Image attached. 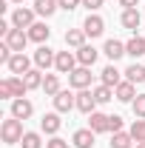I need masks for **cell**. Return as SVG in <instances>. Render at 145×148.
Listing matches in <instances>:
<instances>
[{
	"mask_svg": "<svg viewBox=\"0 0 145 148\" xmlns=\"http://www.w3.org/2000/svg\"><path fill=\"white\" fill-rule=\"evenodd\" d=\"M23 123H20L17 117H9V120H3V125H0V137H3V143L6 145H14L23 140Z\"/></svg>",
	"mask_w": 145,
	"mask_h": 148,
	"instance_id": "6da1fadb",
	"label": "cell"
},
{
	"mask_svg": "<svg viewBox=\"0 0 145 148\" xmlns=\"http://www.w3.org/2000/svg\"><path fill=\"white\" fill-rule=\"evenodd\" d=\"M68 83H71V88H77V91L88 88L91 86V69L88 66H77V69L68 74Z\"/></svg>",
	"mask_w": 145,
	"mask_h": 148,
	"instance_id": "7a4b0ae2",
	"label": "cell"
},
{
	"mask_svg": "<svg viewBox=\"0 0 145 148\" xmlns=\"http://www.w3.org/2000/svg\"><path fill=\"white\" fill-rule=\"evenodd\" d=\"M34 9H23V6H20V9H14V14H12V26H14V29H31V26H34Z\"/></svg>",
	"mask_w": 145,
	"mask_h": 148,
	"instance_id": "3957f363",
	"label": "cell"
},
{
	"mask_svg": "<svg viewBox=\"0 0 145 148\" xmlns=\"http://www.w3.org/2000/svg\"><path fill=\"white\" fill-rule=\"evenodd\" d=\"M51 100H54V111H60V114H68L71 108H77V94L71 91H60Z\"/></svg>",
	"mask_w": 145,
	"mask_h": 148,
	"instance_id": "277c9868",
	"label": "cell"
},
{
	"mask_svg": "<svg viewBox=\"0 0 145 148\" xmlns=\"http://www.w3.org/2000/svg\"><path fill=\"white\" fill-rule=\"evenodd\" d=\"M6 43H9V49L20 54L23 49H26V43H29V32H23V29H12L9 34H6Z\"/></svg>",
	"mask_w": 145,
	"mask_h": 148,
	"instance_id": "5b68a950",
	"label": "cell"
},
{
	"mask_svg": "<svg viewBox=\"0 0 145 148\" xmlns=\"http://www.w3.org/2000/svg\"><path fill=\"white\" fill-rule=\"evenodd\" d=\"M54 69H57L60 74H71L74 69H77V54H71V51H57Z\"/></svg>",
	"mask_w": 145,
	"mask_h": 148,
	"instance_id": "8992f818",
	"label": "cell"
},
{
	"mask_svg": "<svg viewBox=\"0 0 145 148\" xmlns=\"http://www.w3.org/2000/svg\"><path fill=\"white\" fill-rule=\"evenodd\" d=\"M83 32H85L88 37H100L103 32H105V20L100 17V14H88L85 23H83Z\"/></svg>",
	"mask_w": 145,
	"mask_h": 148,
	"instance_id": "52a82bcc",
	"label": "cell"
},
{
	"mask_svg": "<svg viewBox=\"0 0 145 148\" xmlns=\"http://www.w3.org/2000/svg\"><path fill=\"white\" fill-rule=\"evenodd\" d=\"M54 60H57V54L49 49V46H40L34 51V66L43 71V69H49V66H54Z\"/></svg>",
	"mask_w": 145,
	"mask_h": 148,
	"instance_id": "ba28073f",
	"label": "cell"
},
{
	"mask_svg": "<svg viewBox=\"0 0 145 148\" xmlns=\"http://www.w3.org/2000/svg\"><path fill=\"white\" fill-rule=\"evenodd\" d=\"M34 114V106L26 100V97H20V100H12V117H17V120H29Z\"/></svg>",
	"mask_w": 145,
	"mask_h": 148,
	"instance_id": "9c48e42d",
	"label": "cell"
},
{
	"mask_svg": "<svg viewBox=\"0 0 145 148\" xmlns=\"http://www.w3.org/2000/svg\"><path fill=\"white\" fill-rule=\"evenodd\" d=\"M94 106H97L94 91H88V88L77 91V111H83V114H94Z\"/></svg>",
	"mask_w": 145,
	"mask_h": 148,
	"instance_id": "30bf717a",
	"label": "cell"
},
{
	"mask_svg": "<svg viewBox=\"0 0 145 148\" xmlns=\"http://www.w3.org/2000/svg\"><path fill=\"white\" fill-rule=\"evenodd\" d=\"M63 125V120H60V111H51V114H43V120H40V128L46 131V134H51L54 137L57 131Z\"/></svg>",
	"mask_w": 145,
	"mask_h": 148,
	"instance_id": "8fae6325",
	"label": "cell"
},
{
	"mask_svg": "<svg viewBox=\"0 0 145 148\" xmlns=\"http://www.w3.org/2000/svg\"><path fill=\"white\" fill-rule=\"evenodd\" d=\"M114 97H117L120 103H134V100H137V88H134V83L122 80V83L114 88Z\"/></svg>",
	"mask_w": 145,
	"mask_h": 148,
	"instance_id": "7c38bea8",
	"label": "cell"
},
{
	"mask_svg": "<svg viewBox=\"0 0 145 148\" xmlns=\"http://www.w3.org/2000/svg\"><path fill=\"white\" fill-rule=\"evenodd\" d=\"M6 66H9V71H12V74H26V71H31V63H29V57L23 54V51L14 54Z\"/></svg>",
	"mask_w": 145,
	"mask_h": 148,
	"instance_id": "4fadbf2b",
	"label": "cell"
},
{
	"mask_svg": "<svg viewBox=\"0 0 145 148\" xmlns=\"http://www.w3.org/2000/svg\"><path fill=\"white\" fill-rule=\"evenodd\" d=\"M94 131L91 128H80V131H74V137H71V143H74V148H91L94 145Z\"/></svg>",
	"mask_w": 145,
	"mask_h": 148,
	"instance_id": "5bb4252c",
	"label": "cell"
},
{
	"mask_svg": "<svg viewBox=\"0 0 145 148\" xmlns=\"http://www.w3.org/2000/svg\"><path fill=\"white\" fill-rule=\"evenodd\" d=\"M97 54H100V51H97V49H94V46H88V43H85V46H83V49H77V63H80V66H94V63H97Z\"/></svg>",
	"mask_w": 145,
	"mask_h": 148,
	"instance_id": "9a60e30c",
	"label": "cell"
},
{
	"mask_svg": "<svg viewBox=\"0 0 145 148\" xmlns=\"http://www.w3.org/2000/svg\"><path fill=\"white\" fill-rule=\"evenodd\" d=\"M88 128L94 131V134H103V131H108V114H100V111L88 114Z\"/></svg>",
	"mask_w": 145,
	"mask_h": 148,
	"instance_id": "2e32d148",
	"label": "cell"
},
{
	"mask_svg": "<svg viewBox=\"0 0 145 148\" xmlns=\"http://www.w3.org/2000/svg\"><path fill=\"white\" fill-rule=\"evenodd\" d=\"M103 54L108 57V60H120V57L125 54V43H120V40H105V49H103Z\"/></svg>",
	"mask_w": 145,
	"mask_h": 148,
	"instance_id": "e0dca14e",
	"label": "cell"
},
{
	"mask_svg": "<svg viewBox=\"0 0 145 148\" xmlns=\"http://www.w3.org/2000/svg\"><path fill=\"white\" fill-rule=\"evenodd\" d=\"M49 34H51V29H49L46 23H34V26L29 29V40H34V43H40V46L49 40Z\"/></svg>",
	"mask_w": 145,
	"mask_h": 148,
	"instance_id": "ac0fdd59",
	"label": "cell"
},
{
	"mask_svg": "<svg viewBox=\"0 0 145 148\" xmlns=\"http://www.w3.org/2000/svg\"><path fill=\"white\" fill-rule=\"evenodd\" d=\"M85 32H83V29H68V32H66V46H71V49H83V46H85Z\"/></svg>",
	"mask_w": 145,
	"mask_h": 148,
	"instance_id": "d6986e66",
	"label": "cell"
},
{
	"mask_svg": "<svg viewBox=\"0 0 145 148\" xmlns=\"http://www.w3.org/2000/svg\"><path fill=\"white\" fill-rule=\"evenodd\" d=\"M125 54L134 57V60H137V57H142V54H145V37H131V40L125 43Z\"/></svg>",
	"mask_w": 145,
	"mask_h": 148,
	"instance_id": "ffe728a7",
	"label": "cell"
},
{
	"mask_svg": "<svg viewBox=\"0 0 145 148\" xmlns=\"http://www.w3.org/2000/svg\"><path fill=\"white\" fill-rule=\"evenodd\" d=\"M57 9H60L57 0H34V12L40 14V17H51Z\"/></svg>",
	"mask_w": 145,
	"mask_h": 148,
	"instance_id": "44dd1931",
	"label": "cell"
},
{
	"mask_svg": "<svg viewBox=\"0 0 145 148\" xmlns=\"http://www.w3.org/2000/svg\"><path fill=\"white\" fill-rule=\"evenodd\" d=\"M100 77H103V86H111V88H117L122 80H120V71H117V66H105L103 71H100Z\"/></svg>",
	"mask_w": 145,
	"mask_h": 148,
	"instance_id": "7402d4cb",
	"label": "cell"
},
{
	"mask_svg": "<svg viewBox=\"0 0 145 148\" xmlns=\"http://www.w3.org/2000/svg\"><path fill=\"white\" fill-rule=\"evenodd\" d=\"M120 20H122V26H125V29H131V32H137V29H140V20H142V14H140L137 9H125Z\"/></svg>",
	"mask_w": 145,
	"mask_h": 148,
	"instance_id": "603a6c76",
	"label": "cell"
},
{
	"mask_svg": "<svg viewBox=\"0 0 145 148\" xmlns=\"http://www.w3.org/2000/svg\"><path fill=\"white\" fill-rule=\"evenodd\" d=\"M122 74H125V80H128V83H134V86H137V83H145V66H140V63L128 66Z\"/></svg>",
	"mask_w": 145,
	"mask_h": 148,
	"instance_id": "cb8c5ba5",
	"label": "cell"
},
{
	"mask_svg": "<svg viewBox=\"0 0 145 148\" xmlns=\"http://www.w3.org/2000/svg\"><path fill=\"white\" fill-rule=\"evenodd\" d=\"M23 80H26V88L31 91V88H43V80H46V77H43L40 69H31V71L23 74Z\"/></svg>",
	"mask_w": 145,
	"mask_h": 148,
	"instance_id": "d4e9b609",
	"label": "cell"
},
{
	"mask_svg": "<svg viewBox=\"0 0 145 148\" xmlns=\"http://www.w3.org/2000/svg\"><path fill=\"white\" fill-rule=\"evenodd\" d=\"M43 91H46V97H54V94L63 91V88H60V77H57V74H46V80H43Z\"/></svg>",
	"mask_w": 145,
	"mask_h": 148,
	"instance_id": "484cf974",
	"label": "cell"
},
{
	"mask_svg": "<svg viewBox=\"0 0 145 148\" xmlns=\"http://www.w3.org/2000/svg\"><path fill=\"white\" fill-rule=\"evenodd\" d=\"M94 100H97V106L114 100V88H111V86H97V88H94Z\"/></svg>",
	"mask_w": 145,
	"mask_h": 148,
	"instance_id": "4316f807",
	"label": "cell"
},
{
	"mask_svg": "<svg viewBox=\"0 0 145 148\" xmlns=\"http://www.w3.org/2000/svg\"><path fill=\"white\" fill-rule=\"evenodd\" d=\"M131 143H134V137L125 134V131H117L111 137V148H131Z\"/></svg>",
	"mask_w": 145,
	"mask_h": 148,
	"instance_id": "83f0119b",
	"label": "cell"
},
{
	"mask_svg": "<svg viewBox=\"0 0 145 148\" xmlns=\"http://www.w3.org/2000/svg\"><path fill=\"white\" fill-rule=\"evenodd\" d=\"M9 86H12V94H14V100H20V97H26V80L23 77H9Z\"/></svg>",
	"mask_w": 145,
	"mask_h": 148,
	"instance_id": "f1b7e54d",
	"label": "cell"
},
{
	"mask_svg": "<svg viewBox=\"0 0 145 148\" xmlns=\"http://www.w3.org/2000/svg\"><path fill=\"white\" fill-rule=\"evenodd\" d=\"M20 145H23V148H43V140H40L37 131H26L23 140H20Z\"/></svg>",
	"mask_w": 145,
	"mask_h": 148,
	"instance_id": "f546056e",
	"label": "cell"
},
{
	"mask_svg": "<svg viewBox=\"0 0 145 148\" xmlns=\"http://www.w3.org/2000/svg\"><path fill=\"white\" fill-rule=\"evenodd\" d=\"M131 137H134V143H145V120H134V125H131V131H128Z\"/></svg>",
	"mask_w": 145,
	"mask_h": 148,
	"instance_id": "4dcf8cb0",
	"label": "cell"
},
{
	"mask_svg": "<svg viewBox=\"0 0 145 148\" xmlns=\"http://www.w3.org/2000/svg\"><path fill=\"white\" fill-rule=\"evenodd\" d=\"M131 106H134V114H137L140 120H145V94H137V100H134Z\"/></svg>",
	"mask_w": 145,
	"mask_h": 148,
	"instance_id": "1f68e13d",
	"label": "cell"
},
{
	"mask_svg": "<svg viewBox=\"0 0 145 148\" xmlns=\"http://www.w3.org/2000/svg\"><path fill=\"white\" fill-rule=\"evenodd\" d=\"M108 131H111V134L122 131V117H120V114H111V117H108Z\"/></svg>",
	"mask_w": 145,
	"mask_h": 148,
	"instance_id": "d6a6232c",
	"label": "cell"
},
{
	"mask_svg": "<svg viewBox=\"0 0 145 148\" xmlns=\"http://www.w3.org/2000/svg\"><path fill=\"white\" fill-rule=\"evenodd\" d=\"M0 97H3V100H14V94H12V86H9V80H3V83H0Z\"/></svg>",
	"mask_w": 145,
	"mask_h": 148,
	"instance_id": "836d02e7",
	"label": "cell"
},
{
	"mask_svg": "<svg viewBox=\"0 0 145 148\" xmlns=\"http://www.w3.org/2000/svg\"><path fill=\"white\" fill-rule=\"evenodd\" d=\"M46 148H68V143H66L63 137H51V140L46 143Z\"/></svg>",
	"mask_w": 145,
	"mask_h": 148,
	"instance_id": "e575fe53",
	"label": "cell"
},
{
	"mask_svg": "<svg viewBox=\"0 0 145 148\" xmlns=\"http://www.w3.org/2000/svg\"><path fill=\"white\" fill-rule=\"evenodd\" d=\"M57 3H60V9H66V12H74V9H77L83 0H57Z\"/></svg>",
	"mask_w": 145,
	"mask_h": 148,
	"instance_id": "d590c367",
	"label": "cell"
},
{
	"mask_svg": "<svg viewBox=\"0 0 145 148\" xmlns=\"http://www.w3.org/2000/svg\"><path fill=\"white\" fill-rule=\"evenodd\" d=\"M83 6H85L88 12H97V9L103 6V0H83Z\"/></svg>",
	"mask_w": 145,
	"mask_h": 148,
	"instance_id": "8d00e7d4",
	"label": "cell"
},
{
	"mask_svg": "<svg viewBox=\"0 0 145 148\" xmlns=\"http://www.w3.org/2000/svg\"><path fill=\"white\" fill-rule=\"evenodd\" d=\"M120 6H125V9H134V6H137V0H120Z\"/></svg>",
	"mask_w": 145,
	"mask_h": 148,
	"instance_id": "74e56055",
	"label": "cell"
},
{
	"mask_svg": "<svg viewBox=\"0 0 145 148\" xmlns=\"http://www.w3.org/2000/svg\"><path fill=\"white\" fill-rule=\"evenodd\" d=\"M137 148H145V143H137Z\"/></svg>",
	"mask_w": 145,
	"mask_h": 148,
	"instance_id": "f35d334b",
	"label": "cell"
},
{
	"mask_svg": "<svg viewBox=\"0 0 145 148\" xmlns=\"http://www.w3.org/2000/svg\"><path fill=\"white\" fill-rule=\"evenodd\" d=\"M9 3H23V0H9Z\"/></svg>",
	"mask_w": 145,
	"mask_h": 148,
	"instance_id": "ab89813d",
	"label": "cell"
}]
</instances>
